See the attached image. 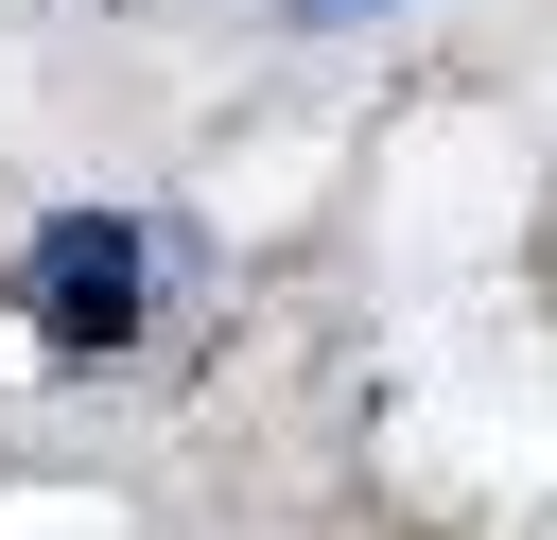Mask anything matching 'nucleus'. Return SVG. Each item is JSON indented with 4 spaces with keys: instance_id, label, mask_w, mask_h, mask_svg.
Returning <instances> with one entry per match:
<instances>
[{
    "instance_id": "obj_1",
    "label": "nucleus",
    "mask_w": 557,
    "mask_h": 540,
    "mask_svg": "<svg viewBox=\"0 0 557 540\" xmlns=\"http://www.w3.org/2000/svg\"><path fill=\"white\" fill-rule=\"evenodd\" d=\"M17 296H35V331H52V348H122V331H139V226H122V209L35 226Z\"/></svg>"
},
{
    "instance_id": "obj_2",
    "label": "nucleus",
    "mask_w": 557,
    "mask_h": 540,
    "mask_svg": "<svg viewBox=\"0 0 557 540\" xmlns=\"http://www.w3.org/2000/svg\"><path fill=\"white\" fill-rule=\"evenodd\" d=\"M296 17H366V0H296Z\"/></svg>"
}]
</instances>
